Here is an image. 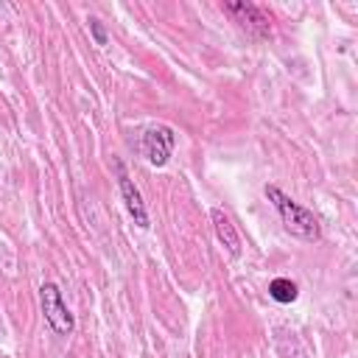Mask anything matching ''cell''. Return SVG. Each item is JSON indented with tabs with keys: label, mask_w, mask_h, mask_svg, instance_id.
<instances>
[{
	"label": "cell",
	"mask_w": 358,
	"mask_h": 358,
	"mask_svg": "<svg viewBox=\"0 0 358 358\" xmlns=\"http://www.w3.org/2000/svg\"><path fill=\"white\" fill-rule=\"evenodd\" d=\"M266 199L274 204V210L280 213V221H282V227H285V232H291L294 238H299V241H308V243H313V241H319L322 238V227H319V218L308 210V207H302L299 201H294L291 196H285L277 185H266Z\"/></svg>",
	"instance_id": "obj_1"
},
{
	"label": "cell",
	"mask_w": 358,
	"mask_h": 358,
	"mask_svg": "<svg viewBox=\"0 0 358 358\" xmlns=\"http://www.w3.org/2000/svg\"><path fill=\"white\" fill-rule=\"evenodd\" d=\"M39 308H42V316H45L48 327H50L56 336H70V333H73L76 319H73L70 308L64 305L62 291H59L56 282H42V285H39Z\"/></svg>",
	"instance_id": "obj_2"
},
{
	"label": "cell",
	"mask_w": 358,
	"mask_h": 358,
	"mask_svg": "<svg viewBox=\"0 0 358 358\" xmlns=\"http://www.w3.org/2000/svg\"><path fill=\"white\" fill-rule=\"evenodd\" d=\"M224 11L246 31V34H252V36H257V39H266L268 34H271V14L263 8V6H257V3H224Z\"/></svg>",
	"instance_id": "obj_3"
},
{
	"label": "cell",
	"mask_w": 358,
	"mask_h": 358,
	"mask_svg": "<svg viewBox=\"0 0 358 358\" xmlns=\"http://www.w3.org/2000/svg\"><path fill=\"white\" fill-rule=\"evenodd\" d=\"M173 145H176V134H173V129L165 126V123L148 126L145 134H143V154H145V159H148L154 168L168 165V159H171V154H173Z\"/></svg>",
	"instance_id": "obj_4"
},
{
	"label": "cell",
	"mask_w": 358,
	"mask_h": 358,
	"mask_svg": "<svg viewBox=\"0 0 358 358\" xmlns=\"http://www.w3.org/2000/svg\"><path fill=\"white\" fill-rule=\"evenodd\" d=\"M115 173H117V190H120V199H123V204H126L131 221H134L140 229H148V227H151V218H148L143 193H140V187L134 185V179L126 173V168H123L120 159H115Z\"/></svg>",
	"instance_id": "obj_5"
},
{
	"label": "cell",
	"mask_w": 358,
	"mask_h": 358,
	"mask_svg": "<svg viewBox=\"0 0 358 358\" xmlns=\"http://www.w3.org/2000/svg\"><path fill=\"white\" fill-rule=\"evenodd\" d=\"M210 221H213L215 238L227 246V252H229L232 257H238V255H241V238H238V229H235L232 218H229L221 207H213V210H210Z\"/></svg>",
	"instance_id": "obj_6"
},
{
	"label": "cell",
	"mask_w": 358,
	"mask_h": 358,
	"mask_svg": "<svg viewBox=\"0 0 358 358\" xmlns=\"http://www.w3.org/2000/svg\"><path fill=\"white\" fill-rule=\"evenodd\" d=\"M268 296H271L274 302H280V305H291V302L299 296V288H296V282L288 280V277H274V280L268 282Z\"/></svg>",
	"instance_id": "obj_7"
},
{
	"label": "cell",
	"mask_w": 358,
	"mask_h": 358,
	"mask_svg": "<svg viewBox=\"0 0 358 358\" xmlns=\"http://www.w3.org/2000/svg\"><path fill=\"white\" fill-rule=\"evenodd\" d=\"M87 28H90L95 45H106V31H103V22H101L98 17H90V20H87Z\"/></svg>",
	"instance_id": "obj_8"
}]
</instances>
